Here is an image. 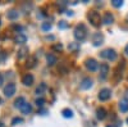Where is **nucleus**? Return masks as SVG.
Segmentation results:
<instances>
[{"mask_svg":"<svg viewBox=\"0 0 128 127\" xmlns=\"http://www.w3.org/2000/svg\"><path fill=\"white\" fill-rule=\"evenodd\" d=\"M87 17H88V21L91 22L92 26H95V27H99V26H100V23H101V17H100V13H99V12H96V10H91Z\"/></svg>","mask_w":128,"mask_h":127,"instance_id":"nucleus-1","label":"nucleus"},{"mask_svg":"<svg viewBox=\"0 0 128 127\" xmlns=\"http://www.w3.org/2000/svg\"><path fill=\"white\" fill-rule=\"evenodd\" d=\"M74 37H76L78 41H82L86 37V27L83 25H80L74 28Z\"/></svg>","mask_w":128,"mask_h":127,"instance_id":"nucleus-2","label":"nucleus"},{"mask_svg":"<svg viewBox=\"0 0 128 127\" xmlns=\"http://www.w3.org/2000/svg\"><path fill=\"white\" fill-rule=\"evenodd\" d=\"M100 55L102 58H105V59H108V60H112V62L116 59V53L113 49H105L104 51H101Z\"/></svg>","mask_w":128,"mask_h":127,"instance_id":"nucleus-3","label":"nucleus"},{"mask_svg":"<svg viewBox=\"0 0 128 127\" xmlns=\"http://www.w3.org/2000/svg\"><path fill=\"white\" fill-rule=\"evenodd\" d=\"M4 95L6 98H10V96H13V95L16 94L17 91V86H16V83H8L6 86L4 87Z\"/></svg>","mask_w":128,"mask_h":127,"instance_id":"nucleus-4","label":"nucleus"},{"mask_svg":"<svg viewBox=\"0 0 128 127\" xmlns=\"http://www.w3.org/2000/svg\"><path fill=\"white\" fill-rule=\"evenodd\" d=\"M110 96H112L110 89H102V90H100V92H99V99H100L101 101H105V100L110 99Z\"/></svg>","mask_w":128,"mask_h":127,"instance_id":"nucleus-5","label":"nucleus"},{"mask_svg":"<svg viewBox=\"0 0 128 127\" xmlns=\"http://www.w3.org/2000/svg\"><path fill=\"white\" fill-rule=\"evenodd\" d=\"M99 64H98V62H96L95 59H87L86 60V68L91 72H95L96 69H98Z\"/></svg>","mask_w":128,"mask_h":127,"instance_id":"nucleus-6","label":"nucleus"},{"mask_svg":"<svg viewBox=\"0 0 128 127\" xmlns=\"http://www.w3.org/2000/svg\"><path fill=\"white\" fill-rule=\"evenodd\" d=\"M108 73H109V66L106 64V63H102L100 66V78L105 80L106 76H108Z\"/></svg>","mask_w":128,"mask_h":127,"instance_id":"nucleus-7","label":"nucleus"},{"mask_svg":"<svg viewBox=\"0 0 128 127\" xmlns=\"http://www.w3.org/2000/svg\"><path fill=\"white\" fill-rule=\"evenodd\" d=\"M22 83L26 85V86H31L32 83H34V76L31 75V73H27L22 77Z\"/></svg>","mask_w":128,"mask_h":127,"instance_id":"nucleus-8","label":"nucleus"},{"mask_svg":"<svg viewBox=\"0 0 128 127\" xmlns=\"http://www.w3.org/2000/svg\"><path fill=\"white\" fill-rule=\"evenodd\" d=\"M92 86V80L91 78H83L82 82H81V89L83 90H87Z\"/></svg>","mask_w":128,"mask_h":127,"instance_id":"nucleus-9","label":"nucleus"},{"mask_svg":"<svg viewBox=\"0 0 128 127\" xmlns=\"http://www.w3.org/2000/svg\"><path fill=\"white\" fill-rule=\"evenodd\" d=\"M102 40H104V37H102L101 34H99V32L95 34V35H94V40H92V41H94V45H95V46L101 45V44H102Z\"/></svg>","mask_w":128,"mask_h":127,"instance_id":"nucleus-10","label":"nucleus"},{"mask_svg":"<svg viewBox=\"0 0 128 127\" xmlns=\"http://www.w3.org/2000/svg\"><path fill=\"white\" fill-rule=\"evenodd\" d=\"M102 22L105 23V25H112L113 22H114V17H113V14L112 13H105V16H104V18H102Z\"/></svg>","mask_w":128,"mask_h":127,"instance_id":"nucleus-11","label":"nucleus"},{"mask_svg":"<svg viewBox=\"0 0 128 127\" xmlns=\"http://www.w3.org/2000/svg\"><path fill=\"white\" fill-rule=\"evenodd\" d=\"M20 112H22L23 114H30L31 112H32V107H31V104L30 103H24L23 104V107L19 109Z\"/></svg>","mask_w":128,"mask_h":127,"instance_id":"nucleus-12","label":"nucleus"},{"mask_svg":"<svg viewBox=\"0 0 128 127\" xmlns=\"http://www.w3.org/2000/svg\"><path fill=\"white\" fill-rule=\"evenodd\" d=\"M119 109H120V112H127L128 110V99H122L119 101Z\"/></svg>","mask_w":128,"mask_h":127,"instance_id":"nucleus-13","label":"nucleus"},{"mask_svg":"<svg viewBox=\"0 0 128 127\" xmlns=\"http://www.w3.org/2000/svg\"><path fill=\"white\" fill-rule=\"evenodd\" d=\"M24 103H27V101H26V99H24V98H22V96H19V98L14 101V105H16V108H19V109H20V108L23 107V104H24Z\"/></svg>","mask_w":128,"mask_h":127,"instance_id":"nucleus-14","label":"nucleus"},{"mask_svg":"<svg viewBox=\"0 0 128 127\" xmlns=\"http://www.w3.org/2000/svg\"><path fill=\"white\" fill-rule=\"evenodd\" d=\"M96 117H98L99 119H104V118L106 117V110H105L104 108L98 109V110H96Z\"/></svg>","mask_w":128,"mask_h":127,"instance_id":"nucleus-15","label":"nucleus"},{"mask_svg":"<svg viewBox=\"0 0 128 127\" xmlns=\"http://www.w3.org/2000/svg\"><path fill=\"white\" fill-rule=\"evenodd\" d=\"M46 59H48V64H49V66H54L55 63H56V60H58L54 54H49V55L46 57Z\"/></svg>","mask_w":128,"mask_h":127,"instance_id":"nucleus-16","label":"nucleus"},{"mask_svg":"<svg viewBox=\"0 0 128 127\" xmlns=\"http://www.w3.org/2000/svg\"><path fill=\"white\" fill-rule=\"evenodd\" d=\"M27 41V37L22 34H18L17 37H16V42H18V44H24V42Z\"/></svg>","mask_w":128,"mask_h":127,"instance_id":"nucleus-17","label":"nucleus"},{"mask_svg":"<svg viewBox=\"0 0 128 127\" xmlns=\"http://www.w3.org/2000/svg\"><path fill=\"white\" fill-rule=\"evenodd\" d=\"M62 114H63V117H66V118H72L73 117V112L70 109H68V108L63 109L62 110Z\"/></svg>","mask_w":128,"mask_h":127,"instance_id":"nucleus-18","label":"nucleus"},{"mask_svg":"<svg viewBox=\"0 0 128 127\" xmlns=\"http://www.w3.org/2000/svg\"><path fill=\"white\" fill-rule=\"evenodd\" d=\"M8 18L9 19H17L18 18V12H17L16 9L9 10V12H8Z\"/></svg>","mask_w":128,"mask_h":127,"instance_id":"nucleus-19","label":"nucleus"},{"mask_svg":"<svg viewBox=\"0 0 128 127\" xmlns=\"http://www.w3.org/2000/svg\"><path fill=\"white\" fill-rule=\"evenodd\" d=\"M36 66V58L35 57H31L28 60H27V67L28 68H34Z\"/></svg>","mask_w":128,"mask_h":127,"instance_id":"nucleus-20","label":"nucleus"},{"mask_svg":"<svg viewBox=\"0 0 128 127\" xmlns=\"http://www.w3.org/2000/svg\"><path fill=\"white\" fill-rule=\"evenodd\" d=\"M46 90V83H40V86L36 89V94L38 95V94H42Z\"/></svg>","mask_w":128,"mask_h":127,"instance_id":"nucleus-21","label":"nucleus"},{"mask_svg":"<svg viewBox=\"0 0 128 127\" xmlns=\"http://www.w3.org/2000/svg\"><path fill=\"white\" fill-rule=\"evenodd\" d=\"M36 105H37V107L38 108H42V107H44V104H45V99H42V98H38V99H36Z\"/></svg>","mask_w":128,"mask_h":127,"instance_id":"nucleus-22","label":"nucleus"},{"mask_svg":"<svg viewBox=\"0 0 128 127\" xmlns=\"http://www.w3.org/2000/svg\"><path fill=\"white\" fill-rule=\"evenodd\" d=\"M112 4H113V7H115V8H119V7L123 5V2H122V0H113Z\"/></svg>","mask_w":128,"mask_h":127,"instance_id":"nucleus-23","label":"nucleus"},{"mask_svg":"<svg viewBox=\"0 0 128 127\" xmlns=\"http://www.w3.org/2000/svg\"><path fill=\"white\" fill-rule=\"evenodd\" d=\"M22 122H23V119L22 118H18V117H16V118L12 119V124H18V123H22Z\"/></svg>","mask_w":128,"mask_h":127,"instance_id":"nucleus-24","label":"nucleus"},{"mask_svg":"<svg viewBox=\"0 0 128 127\" xmlns=\"http://www.w3.org/2000/svg\"><path fill=\"white\" fill-rule=\"evenodd\" d=\"M26 51H28L26 48H23V49H20L19 50V58H23L24 55H26Z\"/></svg>","mask_w":128,"mask_h":127,"instance_id":"nucleus-25","label":"nucleus"},{"mask_svg":"<svg viewBox=\"0 0 128 127\" xmlns=\"http://www.w3.org/2000/svg\"><path fill=\"white\" fill-rule=\"evenodd\" d=\"M42 28H44L45 31H49L51 28V25L50 23H44V25H42Z\"/></svg>","mask_w":128,"mask_h":127,"instance_id":"nucleus-26","label":"nucleus"},{"mask_svg":"<svg viewBox=\"0 0 128 127\" xmlns=\"http://www.w3.org/2000/svg\"><path fill=\"white\" fill-rule=\"evenodd\" d=\"M59 27H60V28H66V27H67V23L64 22V21H60V23H59Z\"/></svg>","mask_w":128,"mask_h":127,"instance_id":"nucleus-27","label":"nucleus"},{"mask_svg":"<svg viewBox=\"0 0 128 127\" xmlns=\"http://www.w3.org/2000/svg\"><path fill=\"white\" fill-rule=\"evenodd\" d=\"M62 48H63L62 44H56V45H54V49H55V50H62Z\"/></svg>","mask_w":128,"mask_h":127,"instance_id":"nucleus-28","label":"nucleus"},{"mask_svg":"<svg viewBox=\"0 0 128 127\" xmlns=\"http://www.w3.org/2000/svg\"><path fill=\"white\" fill-rule=\"evenodd\" d=\"M0 85H3V75H0Z\"/></svg>","mask_w":128,"mask_h":127,"instance_id":"nucleus-29","label":"nucleus"},{"mask_svg":"<svg viewBox=\"0 0 128 127\" xmlns=\"http://www.w3.org/2000/svg\"><path fill=\"white\" fill-rule=\"evenodd\" d=\"M124 51H126V54H127V55H128V45H127V46H126V49H124Z\"/></svg>","mask_w":128,"mask_h":127,"instance_id":"nucleus-30","label":"nucleus"},{"mask_svg":"<svg viewBox=\"0 0 128 127\" xmlns=\"http://www.w3.org/2000/svg\"><path fill=\"white\" fill-rule=\"evenodd\" d=\"M106 127H116V126H114V124H108Z\"/></svg>","mask_w":128,"mask_h":127,"instance_id":"nucleus-31","label":"nucleus"},{"mask_svg":"<svg viewBox=\"0 0 128 127\" xmlns=\"http://www.w3.org/2000/svg\"><path fill=\"white\" fill-rule=\"evenodd\" d=\"M0 127H4V123L3 122H0Z\"/></svg>","mask_w":128,"mask_h":127,"instance_id":"nucleus-32","label":"nucleus"},{"mask_svg":"<svg viewBox=\"0 0 128 127\" xmlns=\"http://www.w3.org/2000/svg\"><path fill=\"white\" fill-rule=\"evenodd\" d=\"M127 123H128V118H127Z\"/></svg>","mask_w":128,"mask_h":127,"instance_id":"nucleus-33","label":"nucleus"}]
</instances>
